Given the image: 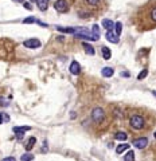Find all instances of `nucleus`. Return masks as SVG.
Masks as SVG:
<instances>
[{"mask_svg": "<svg viewBox=\"0 0 156 161\" xmlns=\"http://www.w3.org/2000/svg\"><path fill=\"white\" fill-rule=\"evenodd\" d=\"M23 44H24V47H27V48H38V47H40V40L32 38V39L24 40Z\"/></svg>", "mask_w": 156, "mask_h": 161, "instance_id": "20e7f679", "label": "nucleus"}, {"mask_svg": "<svg viewBox=\"0 0 156 161\" xmlns=\"http://www.w3.org/2000/svg\"><path fill=\"white\" fill-rule=\"evenodd\" d=\"M122 77H129V73H122Z\"/></svg>", "mask_w": 156, "mask_h": 161, "instance_id": "c756f323", "label": "nucleus"}, {"mask_svg": "<svg viewBox=\"0 0 156 161\" xmlns=\"http://www.w3.org/2000/svg\"><path fill=\"white\" fill-rule=\"evenodd\" d=\"M124 161H135V152L133 150H128L127 154L124 156Z\"/></svg>", "mask_w": 156, "mask_h": 161, "instance_id": "f3484780", "label": "nucleus"}, {"mask_svg": "<svg viewBox=\"0 0 156 161\" xmlns=\"http://www.w3.org/2000/svg\"><path fill=\"white\" fill-rule=\"evenodd\" d=\"M0 124H3V115H1V113H0Z\"/></svg>", "mask_w": 156, "mask_h": 161, "instance_id": "c85d7f7f", "label": "nucleus"}, {"mask_svg": "<svg viewBox=\"0 0 156 161\" xmlns=\"http://www.w3.org/2000/svg\"><path fill=\"white\" fill-rule=\"evenodd\" d=\"M92 35H93L94 40H98V38H100V27H98V24H93V27H92Z\"/></svg>", "mask_w": 156, "mask_h": 161, "instance_id": "9d476101", "label": "nucleus"}, {"mask_svg": "<svg viewBox=\"0 0 156 161\" xmlns=\"http://www.w3.org/2000/svg\"><path fill=\"white\" fill-rule=\"evenodd\" d=\"M92 118H93L94 122H97V124H101L104 121V118H105V113H104V110L101 107H94L93 111H92Z\"/></svg>", "mask_w": 156, "mask_h": 161, "instance_id": "f03ea898", "label": "nucleus"}, {"mask_svg": "<svg viewBox=\"0 0 156 161\" xmlns=\"http://www.w3.org/2000/svg\"><path fill=\"white\" fill-rule=\"evenodd\" d=\"M54 8L57 10L58 12H66L69 10V5H67V1L66 0H57L54 4Z\"/></svg>", "mask_w": 156, "mask_h": 161, "instance_id": "7ed1b4c3", "label": "nucleus"}, {"mask_svg": "<svg viewBox=\"0 0 156 161\" xmlns=\"http://www.w3.org/2000/svg\"><path fill=\"white\" fill-rule=\"evenodd\" d=\"M133 145L136 146L137 149H144L145 146L148 145V138L147 137H141V138H137L133 141Z\"/></svg>", "mask_w": 156, "mask_h": 161, "instance_id": "39448f33", "label": "nucleus"}, {"mask_svg": "<svg viewBox=\"0 0 156 161\" xmlns=\"http://www.w3.org/2000/svg\"><path fill=\"white\" fill-rule=\"evenodd\" d=\"M86 1H88V4H90V5H97L100 0H86Z\"/></svg>", "mask_w": 156, "mask_h": 161, "instance_id": "b1692460", "label": "nucleus"}, {"mask_svg": "<svg viewBox=\"0 0 156 161\" xmlns=\"http://www.w3.org/2000/svg\"><path fill=\"white\" fill-rule=\"evenodd\" d=\"M57 30L61 32H66V34H75V28L73 27H57Z\"/></svg>", "mask_w": 156, "mask_h": 161, "instance_id": "ddd939ff", "label": "nucleus"}, {"mask_svg": "<svg viewBox=\"0 0 156 161\" xmlns=\"http://www.w3.org/2000/svg\"><path fill=\"white\" fill-rule=\"evenodd\" d=\"M36 4L40 11H46L47 10V0H36Z\"/></svg>", "mask_w": 156, "mask_h": 161, "instance_id": "2eb2a0df", "label": "nucleus"}, {"mask_svg": "<svg viewBox=\"0 0 156 161\" xmlns=\"http://www.w3.org/2000/svg\"><path fill=\"white\" fill-rule=\"evenodd\" d=\"M129 124H131V126H132L133 129H137V130H140L144 128V118L141 117V115H132L131 117V120H129Z\"/></svg>", "mask_w": 156, "mask_h": 161, "instance_id": "f257e3e1", "label": "nucleus"}, {"mask_svg": "<svg viewBox=\"0 0 156 161\" xmlns=\"http://www.w3.org/2000/svg\"><path fill=\"white\" fill-rule=\"evenodd\" d=\"M102 27L106 28V31H112L114 28V23L110 19H104L102 20Z\"/></svg>", "mask_w": 156, "mask_h": 161, "instance_id": "6e6552de", "label": "nucleus"}, {"mask_svg": "<svg viewBox=\"0 0 156 161\" xmlns=\"http://www.w3.org/2000/svg\"><path fill=\"white\" fill-rule=\"evenodd\" d=\"M1 161H16V160H15V157H5V158H3Z\"/></svg>", "mask_w": 156, "mask_h": 161, "instance_id": "cd10ccee", "label": "nucleus"}, {"mask_svg": "<svg viewBox=\"0 0 156 161\" xmlns=\"http://www.w3.org/2000/svg\"><path fill=\"white\" fill-rule=\"evenodd\" d=\"M155 138H156V132H155Z\"/></svg>", "mask_w": 156, "mask_h": 161, "instance_id": "72a5a7b5", "label": "nucleus"}, {"mask_svg": "<svg viewBox=\"0 0 156 161\" xmlns=\"http://www.w3.org/2000/svg\"><path fill=\"white\" fill-rule=\"evenodd\" d=\"M35 142H36V138L35 137H30V138H28V141H27V145H26V149L31 150L32 148H34V145H35Z\"/></svg>", "mask_w": 156, "mask_h": 161, "instance_id": "4468645a", "label": "nucleus"}, {"mask_svg": "<svg viewBox=\"0 0 156 161\" xmlns=\"http://www.w3.org/2000/svg\"><path fill=\"white\" fill-rule=\"evenodd\" d=\"M23 7L24 8H27V10H31V4H30V3H23Z\"/></svg>", "mask_w": 156, "mask_h": 161, "instance_id": "bb28decb", "label": "nucleus"}, {"mask_svg": "<svg viewBox=\"0 0 156 161\" xmlns=\"http://www.w3.org/2000/svg\"><path fill=\"white\" fill-rule=\"evenodd\" d=\"M151 18H152L153 22H156V8H153L152 11H151Z\"/></svg>", "mask_w": 156, "mask_h": 161, "instance_id": "393cba45", "label": "nucleus"}, {"mask_svg": "<svg viewBox=\"0 0 156 161\" xmlns=\"http://www.w3.org/2000/svg\"><path fill=\"white\" fill-rule=\"evenodd\" d=\"M129 149V145L128 144H121V145H118L116 148V153L117 154H121L122 152H125V150H128Z\"/></svg>", "mask_w": 156, "mask_h": 161, "instance_id": "f8f14e48", "label": "nucleus"}, {"mask_svg": "<svg viewBox=\"0 0 156 161\" xmlns=\"http://www.w3.org/2000/svg\"><path fill=\"white\" fill-rule=\"evenodd\" d=\"M83 48H85V51L89 55H94V47L93 46H90V44H88V43H83Z\"/></svg>", "mask_w": 156, "mask_h": 161, "instance_id": "6ab92c4d", "label": "nucleus"}, {"mask_svg": "<svg viewBox=\"0 0 156 161\" xmlns=\"http://www.w3.org/2000/svg\"><path fill=\"white\" fill-rule=\"evenodd\" d=\"M34 160V156L31 153H24L22 157H20V161H32Z\"/></svg>", "mask_w": 156, "mask_h": 161, "instance_id": "412c9836", "label": "nucleus"}, {"mask_svg": "<svg viewBox=\"0 0 156 161\" xmlns=\"http://www.w3.org/2000/svg\"><path fill=\"white\" fill-rule=\"evenodd\" d=\"M69 70H70V73L73 75H78L79 74V73H81V66H79V65H78V62H71V65H70V69H69Z\"/></svg>", "mask_w": 156, "mask_h": 161, "instance_id": "423d86ee", "label": "nucleus"}, {"mask_svg": "<svg viewBox=\"0 0 156 161\" xmlns=\"http://www.w3.org/2000/svg\"><path fill=\"white\" fill-rule=\"evenodd\" d=\"M128 138V136H127V133H124V132H118V133L116 134V140H118V141H125Z\"/></svg>", "mask_w": 156, "mask_h": 161, "instance_id": "aec40b11", "label": "nucleus"}, {"mask_svg": "<svg viewBox=\"0 0 156 161\" xmlns=\"http://www.w3.org/2000/svg\"><path fill=\"white\" fill-rule=\"evenodd\" d=\"M30 1H36V0H30Z\"/></svg>", "mask_w": 156, "mask_h": 161, "instance_id": "473e14b6", "label": "nucleus"}, {"mask_svg": "<svg viewBox=\"0 0 156 161\" xmlns=\"http://www.w3.org/2000/svg\"><path fill=\"white\" fill-rule=\"evenodd\" d=\"M147 75H148V70H147V69H144V70L141 71L140 74L137 75V79H139V81H141V79H144Z\"/></svg>", "mask_w": 156, "mask_h": 161, "instance_id": "4be33fe9", "label": "nucleus"}, {"mask_svg": "<svg viewBox=\"0 0 156 161\" xmlns=\"http://www.w3.org/2000/svg\"><path fill=\"white\" fill-rule=\"evenodd\" d=\"M30 129H31L30 126H15V128H14L12 130H14L15 133L20 134V133H24V132H28Z\"/></svg>", "mask_w": 156, "mask_h": 161, "instance_id": "9b49d317", "label": "nucleus"}, {"mask_svg": "<svg viewBox=\"0 0 156 161\" xmlns=\"http://www.w3.org/2000/svg\"><path fill=\"white\" fill-rule=\"evenodd\" d=\"M101 74H102V77H105V78H110V77L114 74V70L112 67H104L101 71Z\"/></svg>", "mask_w": 156, "mask_h": 161, "instance_id": "1a4fd4ad", "label": "nucleus"}, {"mask_svg": "<svg viewBox=\"0 0 156 161\" xmlns=\"http://www.w3.org/2000/svg\"><path fill=\"white\" fill-rule=\"evenodd\" d=\"M1 115H3V122H8V121H10V117H8V114L1 113Z\"/></svg>", "mask_w": 156, "mask_h": 161, "instance_id": "a878e982", "label": "nucleus"}, {"mask_svg": "<svg viewBox=\"0 0 156 161\" xmlns=\"http://www.w3.org/2000/svg\"><path fill=\"white\" fill-rule=\"evenodd\" d=\"M102 56H104V59H110V56H112V51H110V48L108 47H102Z\"/></svg>", "mask_w": 156, "mask_h": 161, "instance_id": "dca6fc26", "label": "nucleus"}, {"mask_svg": "<svg viewBox=\"0 0 156 161\" xmlns=\"http://www.w3.org/2000/svg\"><path fill=\"white\" fill-rule=\"evenodd\" d=\"M15 1H19V3H20V1H23V0H15Z\"/></svg>", "mask_w": 156, "mask_h": 161, "instance_id": "2f4dec72", "label": "nucleus"}, {"mask_svg": "<svg viewBox=\"0 0 156 161\" xmlns=\"http://www.w3.org/2000/svg\"><path fill=\"white\" fill-rule=\"evenodd\" d=\"M152 93H153V95H156V90H153V91H152Z\"/></svg>", "mask_w": 156, "mask_h": 161, "instance_id": "7c9ffc66", "label": "nucleus"}, {"mask_svg": "<svg viewBox=\"0 0 156 161\" xmlns=\"http://www.w3.org/2000/svg\"><path fill=\"white\" fill-rule=\"evenodd\" d=\"M36 20H35V18L34 16H30V18H26V19L23 20V23L24 24H31V23H35Z\"/></svg>", "mask_w": 156, "mask_h": 161, "instance_id": "5701e85b", "label": "nucleus"}, {"mask_svg": "<svg viewBox=\"0 0 156 161\" xmlns=\"http://www.w3.org/2000/svg\"><path fill=\"white\" fill-rule=\"evenodd\" d=\"M106 39L109 40L110 43H114V44L118 43V36L112 31H106Z\"/></svg>", "mask_w": 156, "mask_h": 161, "instance_id": "0eeeda50", "label": "nucleus"}, {"mask_svg": "<svg viewBox=\"0 0 156 161\" xmlns=\"http://www.w3.org/2000/svg\"><path fill=\"white\" fill-rule=\"evenodd\" d=\"M114 31H116V35L117 36L121 35V31H122V24H121V22L114 23Z\"/></svg>", "mask_w": 156, "mask_h": 161, "instance_id": "a211bd4d", "label": "nucleus"}]
</instances>
